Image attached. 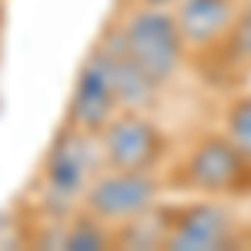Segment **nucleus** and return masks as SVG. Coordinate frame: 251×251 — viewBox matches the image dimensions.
Here are the masks:
<instances>
[{"mask_svg":"<svg viewBox=\"0 0 251 251\" xmlns=\"http://www.w3.org/2000/svg\"><path fill=\"white\" fill-rule=\"evenodd\" d=\"M228 44H231V50L238 54V57L251 60V10H241V17H234Z\"/></svg>","mask_w":251,"mask_h":251,"instance_id":"f8f14e48","label":"nucleus"},{"mask_svg":"<svg viewBox=\"0 0 251 251\" xmlns=\"http://www.w3.org/2000/svg\"><path fill=\"white\" fill-rule=\"evenodd\" d=\"M177 30L188 44V50H208L231 34L234 27V0H177L174 3Z\"/></svg>","mask_w":251,"mask_h":251,"instance_id":"6e6552de","label":"nucleus"},{"mask_svg":"<svg viewBox=\"0 0 251 251\" xmlns=\"http://www.w3.org/2000/svg\"><path fill=\"white\" fill-rule=\"evenodd\" d=\"M111 47H114V71H117V97H121V111H148L161 97V87L144 67H137L127 54H121V47L114 44V37L107 34Z\"/></svg>","mask_w":251,"mask_h":251,"instance_id":"1a4fd4ad","label":"nucleus"},{"mask_svg":"<svg viewBox=\"0 0 251 251\" xmlns=\"http://www.w3.org/2000/svg\"><path fill=\"white\" fill-rule=\"evenodd\" d=\"M54 245L60 251H100V248H114V228L104 225L100 218L80 211L74 214L57 234H54Z\"/></svg>","mask_w":251,"mask_h":251,"instance_id":"9d476101","label":"nucleus"},{"mask_svg":"<svg viewBox=\"0 0 251 251\" xmlns=\"http://www.w3.org/2000/svg\"><path fill=\"white\" fill-rule=\"evenodd\" d=\"M94 137L97 134L77 131L71 124H64L54 134L40 164V201L50 214H71L80 208L84 191L97 174V157H100Z\"/></svg>","mask_w":251,"mask_h":251,"instance_id":"f257e3e1","label":"nucleus"},{"mask_svg":"<svg viewBox=\"0 0 251 251\" xmlns=\"http://www.w3.org/2000/svg\"><path fill=\"white\" fill-rule=\"evenodd\" d=\"M238 241V225L228 208L214 201H194L168 214V251H228Z\"/></svg>","mask_w":251,"mask_h":251,"instance_id":"0eeeda50","label":"nucleus"},{"mask_svg":"<svg viewBox=\"0 0 251 251\" xmlns=\"http://www.w3.org/2000/svg\"><path fill=\"white\" fill-rule=\"evenodd\" d=\"M245 10H251V0H248V7H245Z\"/></svg>","mask_w":251,"mask_h":251,"instance_id":"4468645a","label":"nucleus"},{"mask_svg":"<svg viewBox=\"0 0 251 251\" xmlns=\"http://www.w3.org/2000/svg\"><path fill=\"white\" fill-rule=\"evenodd\" d=\"M117 111H121V97H117L114 47L107 37H100L77 67V77L64 107V124L87 131V134H100V127Z\"/></svg>","mask_w":251,"mask_h":251,"instance_id":"7ed1b4c3","label":"nucleus"},{"mask_svg":"<svg viewBox=\"0 0 251 251\" xmlns=\"http://www.w3.org/2000/svg\"><path fill=\"white\" fill-rule=\"evenodd\" d=\"M181 181L201 194H245L251 191V161L228 134H204L184 157Z\"/></svg>","mask_w":251,"mask_h":251,"instance_id":"423d86ee","label":"nucleus"},{"mask_svg":"<svg viewBox=\"0 0 251 251\" xmlns=\"http://www.w3.org/2000/svg\"><path fill=\"white\" fill-rule=\"evenodd\" d=\"M157 177L154 171H117V168H107L91 177L87 191H84V201L80 208L87 214L100 218L104 225H124L137 214L151 211L157 204Z\"/></svg>","mask_w":251,"mask_h":251,"instance_id":"39448f33","label":"nucleus"},{"mask_svg":"<svg viewBox=\"0 0 251 251\" xmlns=\"http://www.w3.org/2000/svg\"><path fill=\"white\" fill-rule=\"evenodd\" d=\"M177 0H137V7H174Z\"/></svg>","mask_w":251,"mask_h":251,"instance_id":"ddd939ff","label":"nucleus"},{"mask_svg":"<svg viewBox=\"0 0 251 251\" xmlns=\"http://www.w3.org/2000/svg\"><path fill=\"white\" fill-rule=\"evenodd\" d=\"M111 37L121 47V54L144 67L157 84H168L181 71L188 54V44L168 7H134L121 20V27L111 30Z\"/></svg>","mask_w":251,"mask_h":251,"instance_id":"f03ea898","label":"nucleus"},{"mask_svg":"<svg viewBox=\"0 0 251 251\" xmlns=\"http://www.w3.org/2000/svg\"><path fill=\"white\" fill-rule=\"evenodd\" d=\"M225 134L231 137V144L251 161V97H241V100H234L228 107Z\"/></svg>","mask_w":251,"mask_h":251,"instance_id":"9b49d317","label":"nucleus"},{"mask_svg":"<svg viewBox=\"0 0 251 251\" xmlns=\"http://www.w3.org/2000/svg\"><path fill=\"white\" fill-rule=\"evenodd\" d=\"M97 151L107 168L117 171H154L164 161L168 134L144 111H117L97 134Z\"/></svg>","mask_w":251,"mask_h":251,"instance_id":"20e7f679","label":"nucleus"}]
</instances>
